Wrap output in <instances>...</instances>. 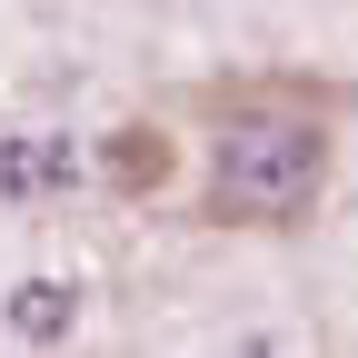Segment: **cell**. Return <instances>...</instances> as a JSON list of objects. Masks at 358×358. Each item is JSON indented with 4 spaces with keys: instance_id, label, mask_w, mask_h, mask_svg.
<instances>
[{
    "instance_id": "cell-3",
    "label": "cell",
    "mask_w": 358,
    "mask_h": 358,
    "mask_svg": "<svg viewBox=\"0 0 358 358\" xmlns=\"http://www.w3.org/2000/svg\"><path fill=\"white\" fill-rule=\"evenodd\" d=\"M60 329H70V289L60 279H30L10 299V338H60Z\"/></svg>"
},
{
    "instance_id": "cell-4",
    "label": "cell",
    "mask_w": 358,
    "mask_h": 358,
    "mask_svg": "<svg viewBox=\"0 0 358 358\" xmlns=\"http://www.w3.org/2000/svg\"><path fill=\"white\" fill-rule=\"evenodd\" d=\"M159 169H169V150L150 140V129H129V140L110 150V179H120V189H150V179H159Z\"/></svg>"
},
{
    "instance_id": "cell-2",
    "label": "cell",
    "mask_w": 358,
    "mask_h": 358,
    "mask_svg": "<svg viewBox=\"0 0 358 358\" xmlns=\"http://www.w3.org/2000/svg\"><path fill=\"white\" fill-rule=\"evenodd\" d=\"M70 169L60 140H0V199H30V189H50V179Z\"/></svg>"
},
{
    "instance_id": "cell-1",
    "label": "cell",
    "mask_w": 358,
    "mask_h": 358,
    "mask_svg": "<svg viewBox=\"0 0 358 358\" xmlns=\"http://www.w3.org/2000/svg\"><path fill=\"white\" fill-rule=\"evenodd\" d=\"M329 189V129L319 120H229L209 159V219L219 229H289Z\"/></svg>"
}]
</instances>
